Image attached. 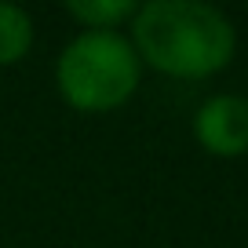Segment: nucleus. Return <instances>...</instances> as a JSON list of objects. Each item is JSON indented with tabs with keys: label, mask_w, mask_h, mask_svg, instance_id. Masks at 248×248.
Instances as JSON below:
<instances>
[{
	"label": "nucleus",
	"mask_w": 248,
	"mask_h": 248,
	"mask_svg": "<svg viewBox=\"0 0 248 248\" xmlns=\"http://www.w3.org/2000/svg\"><path fill=\"white\" fill-rule=\"evenodd\" d=\"M132 47L139 62L164 77L201 80L226 70L237 51L233 22L204 0H150L132 15Z\"/></svg>",
	"instance_id": "obj_1"
},
{
	"label": "nucleus",
	"mask_w": 248,
	"mask_h": 248,
	"mask_svg": "<svg viewBox=\"0 0 248 248\" xmlns=\"http://www.w3.org/2000/svg\"><path fill=\"white\" fill-rule=\"evenodd\" d=\"M194 135L212 157L248 154V99L212 95L194 113Z\"/></svg>",
	"instance_id": "obj_3"
},
{
	"label": "nucleus",
	"mask_w": 248,
	"mask_h": 248,
	"mask_svg": "<svg viewBox=\"0 0 248 248\" xmlns=\"http://www.w3.org/2000/svg\"><path fill=\"white\" fill-rule=\"evenodd\" d=\"M139 77L142 62L121 30H80L55 62L59 95L80 113H106V109L124 106L139 88Z\"/></svg>",
	"instance_id": "obj_2"
},
{
	"label": "nucleus",
	"mask_w": 248,
	"mask_h": 248,
	"mask_svg": "<svg viewBox=\"0 0 248 248\" xmlns=\"http://www.w3.org/2000/svg\"><path fill=\"white\" fill-rule=\"evenodd\" d=\"M135 8H139V4H132V0H70V4H66V15L77 26H84V30L113 33V30H121L124 22H132Z\"/></svg>",
	"instance_id": "obj_4"
},
{
	"label": "nucleus",
	"mask_w": 248,
	"mask_h": 248,
	"mask_svg": "<svg viewBox=\"0 0 248 248\" xmlns=\"http://www.w3.org/2000/svg\"><path fill=\"white\" fill-rule=\"evenodd\" d=\"M33 47V18L18 4H4L0 0V70L15 66L30 55Z\"/></svg>",
	"instance_id": "obj_5"
}]
</instances>
